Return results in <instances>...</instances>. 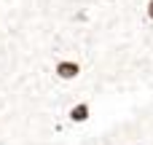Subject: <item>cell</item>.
<instances>
[{"label":"cell","instance_id":"6da1fadb","mask_svg":"<svg viewBox=\"0 0 153 145\" xmlns=\"http://www.w3.org/2000/svg\"><path fill=\"white\" fill-rule=\"evenodd\" d=\"M51 73H54V78H56V81H62V83H73V81H78V78H81L83 65H81L75 57H59V59H54Z\"/></svg>","mask_w":153,"mask_h":145},{"label":"cell","instance_id":"7a4b0ae2","mask_svg":"<svg viewBox=\"0 0 153 145\" xmlns=\"http://www.w3.org/2000/svg\"><path fill=\"white\" fill-rule=\"evenodd\" d=\"M91 116H94V108H91V102H89L86 97H81V100L70 102V105H67V110H65V118H67L70 124H75V126L89 124V121H91Z\"/></svg>","mask_w":153,"mask_h":145},{"label":"cell","instance_id":"3957f363","mask_svg":"<svg viewBox=\"0 0 153 145\" xmlns=\"http://www.w3.org/2000/svg\"><path fill=\"white\" fill-rule=\"evenodd\" d=\"M143 16L153 24V0H145V3H143Z\"/></svg>","mask_w":153,"mask_h":145}]
</instances>
